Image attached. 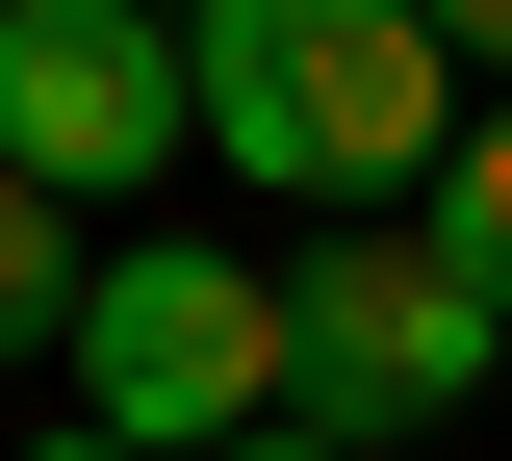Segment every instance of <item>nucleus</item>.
I'll list each match as a JSON object with an SVG mask.
<instances>
[{
	"instance_id": "f257e3e1",
	"label": "nucleus",
	"mask_w": 512,
	"mask_h": 461,
	"mask_svg": "<svg viewBox=\"0 0 512 461\" xmlns=\"http://www.w3.org/2000/svg\"><path fill=\"white\" fill-rule=\"evenodd\" d=\"M180 129L231 154V180L384 231V205H436V154H461V52L410 0H180Z\"/></svg>"
},
{
	"instance_id": "f03ea898",
	"label": "nucleus",
	"mask_w": 512,
	"mask_h": 461,
	"mask_svg": "<svg viewBox=\"0 0 512 461\" xmlns=\"http://www.w3.org/2000/svg\"><path fill=\"white\" fill-rule=\"evenodd\" d=\"M487 359H512V308L436 257V205H384V231H308V282H282V436L410 461V436H461V410H487Z\"/></svg>"
},
{
	"instance_id": "7ed1b4c3",
	"label": "nucleus",
	"mask_w": 512,
	"mask_h": 461,
	"mask_svg": "<svg viewBox=\"0 0 512 461\" xmlns=\"http://www.w3.org/2000/svg\"><path fill=\"white\" fill-rule=\"evenodd\" d=\"M77 436H128V461H231V436H282V282L231 257V231H128L103 282H77Z\"/></svg>"
},
{
	"instance_id": "20e7f679",
	"label": "nucleus",
	"mask_w": 512,
	"mask_h": 461,
	"mask_svg": "<svg viewBox=\"0 0 512 461\" xmlns=\"http://www.w3.org/2000/svg\"><path fill=\"white\" fill-rule=\"evenodd\" d=\"M180 129V0H0V180L26 205H154Z\"/></svg>"
},
{
	"instance_id": "39448f33",
	"label": "nucleus",
	"mask_w": 512,
	"mask_h": 461,
	"mask_svg": "<svg viewBox=\"0 0 512 461\" xmlns=\"http://www.w3.org/2000/svg\"><path fill=\"white\" fill-rule=\"evenodd\" d=\"M77 282H103V231L0 180V359H52V333H77Z\"/></svg>"
},
{
	"instance_id": "423d86ee",
	"label": "nucleus",
	"mask_w": 512,
	"mask_h": 461,
	"mask_svg": "<svg viewBox=\"0 0 512 461\" xmlns=\"http://www.w3.org/2000/svg\"><path fill=\"white\" fill-rule=\"evenodd\" d=\"M436 257L512 308V103H461V154H436Z\"/></svg>"
},
{
	"instance_id": "0eeeda50",
	"label": "nucleus",
	"mask_w": 512,
	"mask_h": 461,
	"mask_svg": "<svg viewBox=\"0 0 512 461\" xmlns=\"http://www.w3.org/2000/svg\"><path fill=\"white\" fill-rule=\"evenodd\" d=\"M410 26H436V52L487 77V103H512V0H410Z\"/></svg>"
},
{
	"instance_id": "6e6552de",
	"label": "nucleus",
	"mask_w": 512,
	"mask_h": 461,
	"mask_svg": "<svg viewBox=\"0 0 512 461\" xmlns=\"http://www.w3.org/2000/svg\"><path fill=\"white\" fill-rule=\"evenodd\" d=\"M26 461H128V436H77V410H52V436H26Z\"/></svg>"
},
{
	"instance_id": "1a4fd4ad",
	"label": "nucleus",
	"mask_w": 512,
	"mask_h": 461,
	"mask_svg": "<svg viewBox=\"0 0 512 461\" xmlns=\"http://www.w3.org/2000/svg\"><path fill=\"white\" fill-rule=\"evenodd\" d=\"M231 461H333V436H231Z\"/></svg>"
}]
</instances>
